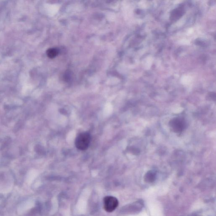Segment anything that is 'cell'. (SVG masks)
<instances>
[{
    "label": "cell",
    "instance_id": "1",
    "mask_svg": "<svg viewBox=\"0 0 216 216\" xmlns=\"http://www.w3.org/2000/svg\"><path fill=\"white\" fill-rule=\"evenodd\" d=\"M90 139V134L88 132H83L79 134L76 138V147L81 150L87 149L89 146Z\"/></svg>",
    "mask_w": 216,
    "mask_h": 216
},
{
    "label": "cell",
    "instance_id": "2",
    "mask_svg": "<svg viewBox=\"0 0 216 216\" xmlns=\"http://www.w3.org/2000/svg\"><path fill=\"white\" fill-rule=\"evenodd\" d=\"M169 124L172 130L176 133L183 131L186 127V122L184 119L181 117H175L170 121Z\"/></svg>",
    "mask_w": 216,
    "mask_h": 216
},
{
    "label": "cell",
    "instance_id": "3",
    "mask_svg": "<svg viewBox=\"0 0 216 216\" xmlns=\"http://www.w3.org/2000/svg\"><path fill=\"white\" fill-rule=\"evenodd\" d=\"M118 205V200L115 197L108 196L104 198V209L107 212H112L117 207Z\"/></svg>",
    "mask_w": 216,
    "mask_h": 216
},
{
    "label": "cell",
    "instance_id": "4",
    "mask_svg": "<svg viewBox=\"0 0 216 216\" xmlns=\"http://www.w3.org/2000/svg\"><path fill=\"white\" fill-rule=\"evenodd\" d=\"M59 55V50L55 48H51L47 51V55L50 59H53Z\"/></svg>",
    "mask_w": 216,
    "mask_h": 216
},
{
    "label": "cell",
    "instance_id": "5",
    "mask_svg": "<svg viewBox=\"0 0 216 216\" xmlns=\"http://www.w3.org/2000/svg\"><path fill=\"white\" fill-rule=\"evenodd\" d=\"M155 178V173L153 171H150L146 173L145 176V180L148 182H152Z\"/></svg>",
    "mask_w": 216,
    "mask_h": 216
},
{
    "label": "cell",
    "instance_id": "6",
    "mask_svg": "<svg viewBox=\"0 0 216 216\" xmlns=\"http://www.w3.org/2000/svg\"><path fill=\"white\" fill-rule=\"evenodd\" d=\"M130 150L131 151V153L134 154H137V155L140 153L139 150L136 148H131Z\"/></svg>",
    "mask_w": 216,
    "mask_h": 216
}]
</instances>
